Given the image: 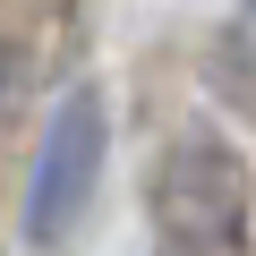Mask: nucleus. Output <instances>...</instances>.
I'll return each instance as SVG.
<instances>
[{"mask_svg":"<svg viewBox=\"0 0 256 256\" xmlns=\"http://www.w3.org/2000/svg\"><path fill=\"white\" fill-rule=\"evenodd\" d=\"M146 205H154V239L180 248V256H230L248 248L256 230V171L248 154L222 137V128H180L162 146L154 180H146Z\"/></svg>","mask_w":256,"mask_h":256,"instance_id":"f257e3e1","label":"nucleus"},{"mask_svg":"<svg viewBox=\"0 0 256 256\" xmlns=\"http://www.w3.org/2000/svg\"><path fill=\"white\" fill-rule=\"evenodd\" d=\"M102 162H111V111H102L94 86H68L43 120V146H34V171H26V214H18L26 248H60L86 222Z\"/></svg>","mask_w":256,"mask_h":256,"instance_id":"f03ea898","label":"nucleus"},{"mask_svg":"<svg viewBox=\"0 0 256 256\" xmlns=\"http://www.w3.org/2000/svg\"><path fill=\"white\" fill-rule=\"evenodd\" d=\"M0 68H9V52H0Z\"/></svg>","mask_w":256,"mask_h":256,"instance_id":"7ed1b4c3","label":"nucleus"}]
</instances>
